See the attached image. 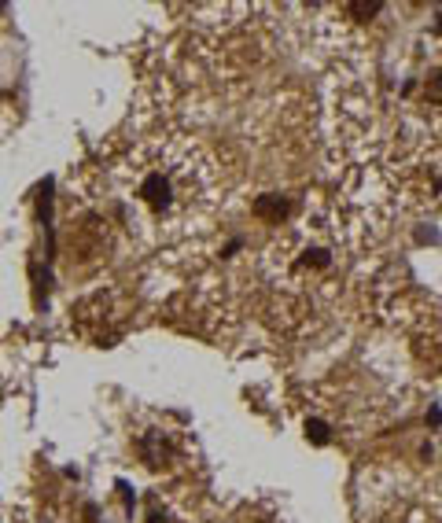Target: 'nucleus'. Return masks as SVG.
<instances>
[{
    "mask_svg": "<svg viewBox=\"0 0 442 523\" xmlns=\"http://www.w3.org/2000/svg\"><path fill=\"white\" fill-rule=\"evenodd\" d=\"M140 199L151 203V206H170V181H166L162 173H147L140 181Z\"/></svg>",
    "mask_w": 442,
    "mask_h": 523,
    "instance_id": "obj_1",
    "label": "nucleus"
},
{
    "mask_svg": "<svg viewBox=\"0 0 442 523\" xmlns=\"http://www.w3.org/2000/svg\"><path fill=\"white\" fill-rule=\"evenodd\" d=\"M254 214H262V218H284L288 214V199H280V195H262L258 203H254Z\"/></svg>",
    "mask_w": 442,
    "mask_h": 523,
    "instance_id": "obj_2",
    "label": "nucleus"
},
{
    "mask_svg": "<svg viewBox=\"0 0 442 523\" xmlns=\"http://www.w3.org/2000/svg\"><path fill=\"white\" fill-rule=\"evenodd\" d=\"M306 435H310L313 442H328V428H324L321 420H313V424H306Z\"/></svg>",
    "mask_w": 442,
    "mask_h": 523,
    "instance_id": "obj_3",
    "label": "nucleus"
},
{
    "mask_svg": "<svg viewBox=\"0 0 442 523\" xmlns=\"http://www.w3.org/2000/svg\"><path fill=\"white\" fill-rule=\"evenodd\" d=\"M350 12H354V15H376L380 4H350Z\"/></svg>",
    "mask_w": 442,
    "mask_h": 523,
    "instance_id": "obj_4",
    "label": "nucleus"
}]
</instances>
